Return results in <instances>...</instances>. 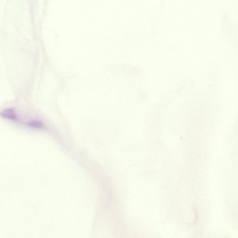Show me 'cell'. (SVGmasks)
<instances>
[{
	"instance_id": "cell-1",
	"label": "cell",
	"mask_w": 238,
	"mask_h": 238,
	"mask_svg": "<svg viewBox=\"0 0 238 238\" xmlns=\"http://www.w3.org/2000/svg\"><path fill=\"white\" fill-rule=\"evenodd\" d=\"M1 116L12 120H17V115L13 108H8L3 110L1 113Z\"/></svg>"
},
{
	"instance_id": "cell-2",
	"label": "cell",
	"mask_w": 238,
	"mask_h": 238,
	"mask_svg": "<svg viewBox=\"0 0 238 238\" xmlns=\"http://www.w3.org/2000/svg\"><path fill=\"white\" fill-rule=\"evenodd\" d=\"M29 125L33 127H36V128H40L42 127V124L40 122L35 121V120L31 121L30 123H29Z\"/></svg>"
}]
</instances>
